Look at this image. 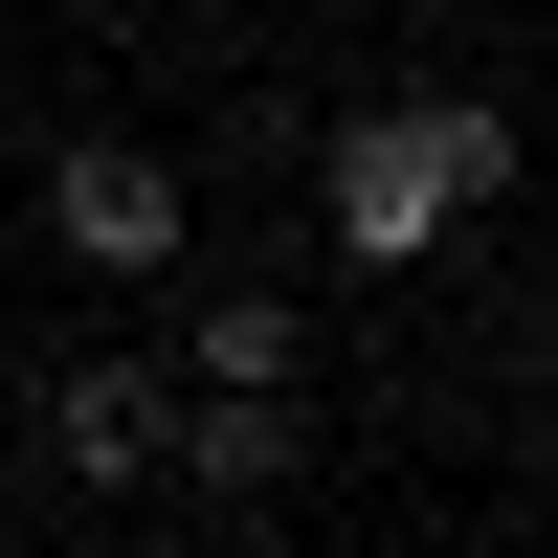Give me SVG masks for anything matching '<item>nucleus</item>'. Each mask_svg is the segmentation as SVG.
Masks as SVG:
<instances>
[{"instance_id": "nucleus-1", "label": "nucleus", "mask_w": 558, "mask_h": 558, "mask_svg": "<svg viewBox=\"0 0 558 558\" xmlns=\"http://www.w3.org/2000/svg\"><path fill=\"white\" fill-rule=\"evenodd\" d=\"M492 202H514V112H492V89H380V112H336V157H313L336 268H447Z\"/></svg>"}, {"instance_id": "nucleus-2", "label": "nucleus", "mask_w": 558, "mask_h": 558, "mask_svg": "<svg viewBox=\"0 0 558 558\" xmlns=\"http://www.w3.org/2000/svg\"><path fill=\"white\" fill-rule=\"evenodd\" d=\"M45 246H68L89 291H157V268H179V157H134V134H68V157H45Z\"/></svg>"}, {"instance_id": "nucleus-3", "label": "nucleus", "mask_w": 558, "mask_h": 558, "mask_svg": "<svg viewBox=\"0 0 558 558\" xmlns=\"http://www.w3.org/2000/svg\"><path fill=\"white\" fill-rule=\"evenodd\" d=\"M157 425H179V380H134V357H68V380H45V470L68 492H134Z\"/></svg>"}, {"instance_id": "nucleus-4", "label": "nucleus", "mask_w": 558, "mask_h": 558, "mask_svg": "<svg viewBox=\"0 0 558 558\" xmlns=\"http://www.w3.org/2000/svg\"><path fill=\"white\" fill-rule=\"evenodd\" d=\"M157 447H179V470H202V492H246V514H268L313 425H291V380H179V425H157Z\"/></svg>"}, {"instance_id": "nucleus-5", "label": "nucleus", "mask_w": 558, "mask_h": 558, "mask_svg": "<svg viewBox=\"0 0 558 558\" xmlns=\"http://www.w3.org/2000/svg\"><path fill=\"white\" fill-rule=\"evenodd\" d=\"M179 380H291V291H202V336H179Z\"/></svg>"}]
</instances>
